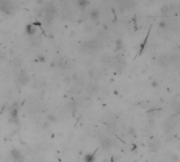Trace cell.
<instances>
[{"instance_id":"6da1fadb","label":"cell","mask_w":180,"mask_h":162,"mask_svg":"<svg viewBox=\"0 0 180 162\" xmlns=\"http://www.w3.org/2000/svg\"><path fill=\"white\" fill-rule=\"evenodd\" d=\"M159 141L158 140H153V141H151L149 143V149H152L153 147V150H156V149H158V146H159Z\"/></svg>"},{"instance_id":"7a4b0ae2","label":"cell","mask_w":180,"mask_h":162,"mask_svg":"<svg viewBox=\"0 0 180 162\" xmlns=\"http://www.w3.org/2000/svg\"><path fill=\"white\" fill-rule=\"evenodd\" d=\"M102 145H103L104 147H110V146H111V141H110L109 139L104 140V141H103V143H102Z\"/></svg>"},{"instance_id":"3957f363","label":"cell","mask_w":180,"mask_h":162,"mask_svg":"<svg viewBox=\"0 0 180 162\" xmlns=\"http://www.w3.org/2000/svg\"><path fill=\"white\" fill-rule=\"evenodd\" d=\"M98 16H99V13L97 12V11H94V13H92L93 18H98Z\"/></svg>"}]
</instances>
